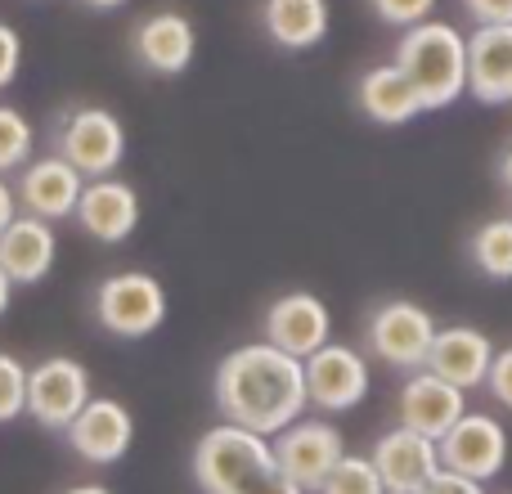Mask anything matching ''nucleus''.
<instances>
[{"label":"nucleus","mask_w":512,"mask_h":494,"mask_svg":"<svg viewBox=\"0 0 512 494\" xmlns=\"http://www.w3.org/2000/svg\"><path fill=\"white\" fill-rule=\"evenodd\" d=\"M18 68H23V36L9 23H0V90L14 86Z\"/></svg>","instance_id":"obj_29"},{"label":"nucleus","mask_w":512,"mask_h":494,"mask_svg":"<svg viewBox=\"0 0 512 494\" xmlns=\"http://www.w3.org/2000/svg\"><path fill=\"white\" fill-rule=\"evenodd\" d=\"M194 481L203 494H306L283 472L270 436L239 423H221L198 436Z\"/></svg>","instance_id":"obj_2"},{"label":"nucleus","mask_w":512,"mask_h":494,"mask_svg":"<svg viewBox=\"0 0 512 494\" xmlns=\"http://www.w3.org/2000/svg\"><path fill=\"white\" fill-rule=\"evenodd\" d=\"M131 50H135V59H140V68L153 72V77H180V72L194 63L198 32L185 14L162 9V14H149L135 23Z\"/></svg>","instance_id":"obj_16"},{"label":"nucleus","mask_w":512,"mask_h":494,"mask_svg":"<svg viewBox=\"0 0 512 494\" xmlns=\"http://www.w3.org/2000/svg\"><path fill=\"white\" fill-rule=\"evenodd\" d=\"M382 494H405V490H382Z\"/></svg>","instance_id":"obj_37"},{"label":"nucleus","mask_w":512,"mask_h":494,"mask_svg":"<svg viewBox=\"0 0 512 494\" xmlns=\"http://www.w3.org/2000/svg\"><path fill=\"white\" fill-rule=\"evenodd\" d=\"M472 261L486 279H512V216H495L481 230H472Z\"/></svg>","instance_id":"obj_23"},{"label":"nucleus","mask_w":512,"mask_h":494,"mask_svg":"<svg viewBox=\"0 0 512 494\" xmlns=\"http://www.w3.org/2000/svg\"><path fill=\"white\" fill-rule=\"evenodd\" d=\"M54 153H59L63 162H72L86 180L113 176L126 158L122 117H117L113 108H99V104L72 108V113L59 122V131H54Z\"/></svg>","instance_id":"obj_5"},{"label":"nucleus","mask_w":512,"mask_h":494,"mask_svg":"<svg viewBox=\"0 0 512 494\" xmlns=\"http://www.w3.org/2000/svg\"><path fill=\"white\" fill-rule=\"evenodd\" d=\"M86 189V176H81L72 162H63L59 153L50 158H32L23 171H18V207L27 216H41V221H68L77 212V198Z\"/></svg>","instance_id":"obj_14"},{"label":"nucleus","mask_w":512,"mask_h":494,"mask_svg":"<svg viewBox=\"0 0 512 494\" xmlns=\"http://www.w3.org/2000/svg\"><path fill=\"white\" fill-rule=\"evenodd\" d=\"M27 414V364L18 355L0 351V427Z\"/></svg>","instance_id":"obj_26"},{"label":"nucleus","mask_w":512,"mask_h":494,"mask_svg":"<svg viewBox=\"0 0 512 494\" xmlns=\"http://www.w3.org/2000/svg\"><path fill=\"white\" fill-rule=\"evenodd\" d=\"M355 104L378 126H405L414 117H423V104H418L414 86L396 63H378V68L364 72L360 86H355Z\"/></svg>","instance_id":"obj_21"},{"label":"nucleus","mask_w":512,"mask_h":494,"mask_svg":"<svg viewBox=\"0 0 512 494\" xmlns=\"http://www.w3.org/2000/svg\"><path fill=\"white\" fill-rule=\"evenodd\" d=\"M391 63L409 77L423 113H441L468 95V36L454 23L423 18V23L405 27Z\"/></svg>","instance_id":"obj_3"},{"label":"nucleus","mask_w":512,"mask_h":494,"mask_svg":"<svg viewBox=\"0 0 512 494\" xmlns=\"http://www.w3.org/2000/svg\"><path fill=\"white\" fill-rule=\"evenodd\" d=\"M463 414H468V391L436 378L432 369L409 373L400 387V423L432 436V441H441Z\"/></svg>","instance_id":"obj_17"},{"label":"nucleus","mask_w":512,"mask_h":494,"mask_svg":"<svg viewBox=\"0 0 512 494\" xmlns=\"http://www.w3.org/2000/svg\"><path fill=\"white\" fill-rule=\"evenodd\" d=\"M77 225L90 234L95 243H126L135 230H140V194H135V185H126V180L117 176H99V180H86V189H81L77 198Z\"/></svg>","instance_id":"obj_12"},{"label":"nucleus","mask_w":512,"mask_h":494,"mask_svg":"<svg viewBox=\"0 0 512 494\" xmlns=\"http://www.w3.org/2000/svg\"><path fill=\"white\" fill-rule=\"evenodd\" d=\"M14 216H18V194H14V185L0 176V234L14 225Z\"/></svg>","instance_id":"obj_32"},{"label":"nucleus","mask_w":512,"mask_h":494,"mask_svg":"<svg viewBox=\"0 0 512 494\" xmlns=\"http://www.w3.org/2000/svg\"><path fill=\"white\" fill-rule=\"evenodd\" d=\"M373 468H378L382 486L387 490H405V494H418L427 486V481L436 477V468H441V450H436L432 436L414 432V427H391V432L378 436V445H373Z\"/></svg>","instance_id":"obj_15"},{"label":"nucleus","mask_w":512,"mask_h":494,"mask_svg":"<svg viewBox=\"0 0 512 494\" xmlns=\"http://www.w3.org/2000/svg\"><path fill=\"white\" fill-rule=\"evenodd\" d=\"M90 369L72 355H50L27 369V414L50 432H68L72 418L90 405Z\"/></svg>","instance_id":"obj_7"},{"label":"nucleus","mask_w":512,"mask_h":494,"mask_svg":"<svg viewBox=\"0 0 512 494\" xmlns=\"http://www.w3.org/2000/svg\"><path fill=\"white\" fill-rule=\"evenodd\" d=\"M14 288H18V283H14V279H9V274H5V265H0V319H5L9 301H14Z\"/></svg>","instance_id":"obj_33"},{"label":"nucleus","mask_w":512,"mask_h":494,"mask_svg":"<svg viewBox=\"0 0 512 494\" xmlns=\"http://www.w3.org/2000/svg\"><path fill=\"white\" fill-rule=\"evenodd\" d=\"M436 450H441V468L463 472L472 481H495L508 463V432L495 414H463L436 441Z\"/></svg>","instance_id":"obj_9"},{"label":"nucleus","mask_w":512,"mask_h":494,"mask_svg":"<svg viewBox=\"0 0 512 494\" xmlns=\"http://www.w3.org/2000/svg\"><path fill=\"white\" fill-rule=\"evenodd\" d=\"M499 180L508 185V194H512V149L504 153V162H499Z\"/></svg>","instance_id":"obj_34"},{"label":"nucleus","mask_w":512,"mask_h":494,"mask_svg":"<svg viewBox=\"0 0 512 494\" xmlns=\"http://www.w3.org/2000/svg\"><path fill=\"white\" fill-rule=\"evenodd\" d=\"M432 342H436V319L418 301H382L369 315V351L396 373L427 369Z\"/></svg>","instance_id":"obj_6"},{"label":"nucleus","mask_w":512,"mask_h":494,"mask_svg":"<svg viewBox=\"0 0 512 494\" xmlns=\"http://www.w3.org/2000/svg\"><path fill=\"white\" fill-rule=\"evenodd\" d=\"M36 153V126L27 122L18 108L0 104V176L23 171Z\"/></svg>","instance_id":"obj_24"},{"label":"nucleus","mask_w":512,"mask_h":494,"mask_svg":"<svg viewBox=\"0 0 512 494\" xmlns=\"http://www.w3.org/2000/svg\"><path fill=\"white\" fill-rule=\"evenodd\" d=\"M90 306H95L104 333L122 337V342H140V337L158 333L167 319V288L149 270H117L99 279Z\"/></svg>","instance_id":"obj_4"},{"label":"nucleus","mask_w":512,"mask_h":494,"mask_svg":"<svg viewBox=\"0 0 512 494\" xmlns=\"http://www.w3.org/2000/svg\"><path fill=\"white\" fill-rule=\"evenodd\" d=\"M261 23L279 50H315L328 36V0H265Z\"/></svg>","instance_id":"obj_22"},{"label":"nucleus","mask_w":512,"mask_h":494,"mask_svg":"<svg viewBox=\"0 0 512 494\" xmlns=\"http://www.w3.org/2000/svg\"><path fill=\"white\" fill-rule=\"evenodd\" d=\"M131 441H135V418H131V409L113 396H90V405L81 409L68 427V445L77 450V459L95 463V468L122 463Z\"/></svg>","instance_id":"obj_11"},{"label":"nucleus","mask_w":512,"mask_h":494,"mask_svg":"<svg viewBox=\"0 0 512 494\" xmlns=\"http://www.w3.org/2000/svg\"><path fill=\"white\" fill-rule=\"evenodd\" d=\"M468 90L481 104H512V23H477L468 36Z\"/></svg>","instance_id":"obj_18"},{"label":"nucleus","mask_w":512,"mask_h":494,"mask_svg":"<svg viewBox=\"0 0 512 494\" xmlns=\"http://www.w3.org/2000/svg\"><path fill=\"white\" fill-rule=\"evenodd\" d=\"M270 441H274V454H279L283 472H288L306 494L324 486L333 463L346 454L342 432H337L328 418H297V423L283 427V432L270 436Z\"/></svg>","instance_id":"obj_10"},{"label":"nucleus","mask_w":512,"mask_h":494,"mask_svg":"<svg viewBox=\"0 0 512 494\" xmlns=\"http://www.w3.org/2000/svg\"><path fill=\"white\" fill-rule=\"evenodd\" d=\"M261 333L270 346L306 360V355H315L319 346L333 337V315H328V306L315 292H283V297L270 301V310H265Z\"/></svg>","instance_id":"obj_13"},{"label":"nucleus","mask_w":512,"mask_h":494,"mask_svg":"<svg viewBox=\"0 0 512 494\" xmlns=\"http://www.w3.org/2000/svg\"><path fill=\"white\" fill-rule=\"evenodd\" d=\"M418 494H486V481H472V477H463V472L436 468V477L427 481Z\"/></svg>","instance_id":"obj_30"},{"label":"nucleus","mask_w":512,"mask_h":494,"mask_svg":"<svg viewBox=\"0 0 512 494\" xmlns=\"http://www.w3.org/2000/svg\"><path fill=\"white\" fill-rule=\"evenodd\" d=\"M63 494H113L108 486H72V490H63Z\"/></svg>","instance_id":"obj_36"},{"label":"nucleus","mask_w":512,"mask_h":494,"mask_svg":"<svg viewBox=\"0 0 512 494\" xmlns=\"http://www.w3.org/2000/svg\"><path fill=\"white\" fill-rule=\"evenodd\" d=\"M382 490L387 486H382L373 459H364V454H342L315 494H382Z\"/></svg>","instance_id":"obj_25"},{"label":"nucleus","mask_w":512,"mask_h":494,"mask_svg":"<svg viewBox=\"0 0 512 494\" xmlns=\"http://www.w3.org/2000/svg\"><path fill=\"white\" fill-rule=\"evenodd\" d=\"M477 23H512V0H463Z\"/></svg>","instance_id":"obj_31"},{"label":"nucleus","mask_w":512,"mask_h":494,"mask_svg":"<svg viewBox=\"0 0 512 494\" xmlns=\"http://www.w3.org/2000/svg\"><path fill=\"white\" fill-rule=\"evenodd\" d=\"M301 364H306V396L315 409L346 414V409L364 405V396H369V364H364V355L355 346L324 342Z\"/></svg>","instance_id":"obj_8"},{"label":"nucleus","mask_w":512,"mask_h":494,"mask_svg":"<svg viewBox=\"0 0 512 494\" xmlns=\"http://www.w3.org/2000/svg\"><path fill=\"white\" fill-rule=\"evenodd\" d=\"M486 387H490V396H495L499 405L512 409V342L508 346H495V360H490Z\"/></svg>","instance_id":"obj_28"},{"label":"nucleus","mask_w":512,"mask_h":494,"mask_svg":"<svg viewBox=\"0 0 512 494\" xmlns=\"http://www.w3.org/2000/svg\"><path fill=\"white\" fill-rule=\"evenodd\" d=\"M59 261V234H54V221H41V216L18 212L14 225L0 234V265L14 283L32 288Z\"/></svg>","instance_id":"obj_20"},{"label":"nucleus","mask_w":512,"mask_h":494,"mask_svg":"<svg viewBox=\"0 0 512 494\" xmlns=\"http://www.w3.org/2000/svg\"><path fill=\"white\" fill-rule=\"evenodd\" d=\"M373 5V14L382 18V23H391V27H414V23H423V18H432V9H436V0H369Z\"/></svg>","instance_id":"obj_27"},{"label":"nucleus","mask_w":512,"mask_h":494,"mask_svg":"<svg viewBox=\"0 0 512 494\" xmlns=\"http://www.w3.org/2000/svg\"><path fill=\"white\" fill-rule=\"evenodd\" d=\"M490 360H495V342H490L481 328H468V324L436 328V342H432V351H427V369L463 391L486 387Z\"/></svg>","instance_id":"obj_19"},{"label":"nucleus","mask_w":512,"mask_h":494,"mask_svg":"<svg viewBox=\"0 0 512 494\" xmlns=\"http://www.w3.org/2000/svg\"><path fill=\"white\" fill-rule=\"evenodd\" d=\"M216 405H221L225 423H239L261 436H279L310 405L306 364L297 355L270 346L265 337L248 346H234L216 364Z\"/></svg>","instance_id":"obj_1"},{"label":"nucleus","mask_w":512,"mask_h":494,"mask_svg":"<svg viewBox=\"0 0 512 494\" xmlns=\"http://www.w3.org/2000/svg\"><path fill=\"white\" fill-rule=\"evenodd\" d=\"M81 5H90V9H122L126 0H81Z\"/></svg>","instance_id":"obj_35"}]
</instances>
